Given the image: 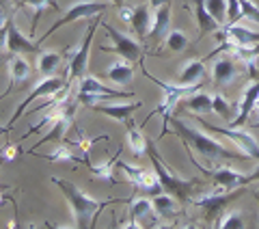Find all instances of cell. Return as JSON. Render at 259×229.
Instances as JSON below:
<instances>
[{
  "label": "cell",
  "instance_id": "f1b7e54d",
  "mask_svg": "<svg viewBox=\"0 0 259 229\" xmlns=\"http://www.w3.org/2000/svg\"><path fill=\"white\" fill-rule=\"evenodd\" d=\"M9 71H11L13 83H22V80H26V78L30 76V65H28V61L24 59L22 54H15L13 59H11Z\"/></svg>",
  "mask_w": 259,
  "mask_h": 229
},
{
  "label": "cell",
  "instance_id": "ac0fdd59",
  "mask_svg": "<svg viewBox=\"0 0 259 229\" xmlns=\"http://www.w3.org/2000/svg\"><path fill=\"white\" fill-rule=\"evenodd\" d=\"M168 30H171V5H162L160 9H156L153 13V20H151V28H149V37L153 42H162Z\"/></svg>",
  "mask_w": 259,
  "mask_h": 229
},
{
  "label": "cell",
  "instance_id": "8fae6325",
  "mask_svg": "<svg viewBox=\"0 0 259 229\" xmlns=\"http://www.w3.org/2000/svg\"><path fill=\"white\" fill-rule=\"evenodd\" d=\"M104 28H106L108 37L112 39V50H115L121 59H125L127 63H134V61L141 59L143 48H141V44L136 42V39H132L130 35H123V32H119L117 28H112L110 24H104Z\"/></svg>",
  "mask_w": 259,
  "mask_h": 229
},
{
  "label": "cell",
  "instance_id": "ab89813d",
  "mask_svg": "<svg viewBox=\"0 0 259 229\" xmlns=\"http://www.w3.org/2000/svg\"><path fill=\"white\" fill-rule=\"evenodd\" d=\"M166 3H168V0H149V7H151L153 11H156V9H160V7L166 5Z\"/></svg>",
  "mask_w": 259,
  "mask_h": 229
},
{
  "label": "cell",
  "instance_id": "60d3db41",
  "mask_svg": "<svg viewBox=\"0 0 259 229\" xmlns=\"http://www.w3.org/2000/svg\"><path fill=\"white\" fill-rule=\"evenodd\" d=\"M246 177H248V182H259V167L253 171V173H248Z\"/></svg>",
  "mask_w": 259,
  "mask_h": 229
},
{
  "label": "cell",
  "instance_id": "4dcf8cb0",
  "mask_svg": "<svg viewBox=\"0 0 259 229\" xmlns=\"http://www.w3.org/2000/svg\"><path fill=\"white\" fill-rule=\"evenodd\" d=\"M212 112H216L223 121H227V126L233 121V108H231V104L227 102L223 95H218V93L212 95Z\"/></svg>",
  "mask_w": 259,
  "mask_h": 229
},
{
  "label": "cell",
  "instance_id": "7402d4cb",
  "mask_svg": "<svg viewBox=\"0 0 259 229\" xmlns=\"http://www.w3.org/2000/svg\"><path fill=\"white\" fill-rule=\"evenodd\" d=\"M151 203H153V210H156L158 214H160V218H173V216L180 214V206H177V199L173 197V195H168V193L156 195V197L151 199Z\"/></svg>",
  "mask_w": 259,
  "mask_h": 229
},
{
  "label": "cell",
  "instance_id": "5b68a950",
  "mask_svg": "<svg viewBox=\"0 0 259 229\" xmlns=\"http://www.w3.org/2000/svg\"><path fill=\"white\" fill-rule=\"evenodd\" d=\"M199 124L203 126L205 130H209V132H216V134H221V136H227L231 143H236L238 149H242V154H246L248 158L259 160V141L250 132H244V130L231 128V126L229 128H216V126L207 124V121L201 119V117H199Z\"/></svg>",
  "mask_w": 259,
  "mask_h": 229
},
{
  "label": "cell",
  "instance_id": "44dd1931",
  "mask_svg": "<svg viewBox=\"0 0 259 229\" xmlns=\"http://www.w3.org/2000/svg\"><path fill=\"white\" fill-rule=\"evenodd\" d=\"M194 15H197V22H199V28H201L199 39L209 35V32H216L218 28H223L205 9V0H194Z\"/></svg>",
  "mask_w": 259,
  "mask_h": 229
},
{
  "label": "cell",
  "instance_id": "52a82bcc",
  "mask_svg": "<svg viewBox=\"0 0 259 229\" xmlns=\"http://www.w3.org/2000/svg\"><path fill=\"white\" fill-rule=\"evenodd\" d=\"M151 7L149 5H136V7H119L117 13H119V18L127 22V24H132V28L136 32V37L141 39H147L149 35V28H151Z\"/></svg>",
  "mask_w": 259,
  "mask_h": 229
},
{
  "label": "cell",
  "instance_id": "83f0119b",
  "mask_svg": "<svg viewBox=\"0 0 259 229\" xmlns=\"http://www.w3.org/2000/svg\"><path fill=\"white\" fill-rule=\"evenodd\" d=\"M63 61V56L59 52H39V61H37V69L44 73V76H52V73L59 69V65Z\"/></svg>",
  "mask_w": 259,
  "mask_h": 229
},
{
  "label": "cell",
  "instance_id": "1f68e13d",
  "mask_svg": "<svg viewBox=\"0 0 259 229\" xmlns=\"http://www.w3.org/2000/svg\"><path fill=\"white\" fill-rule=\"evenodd\" d=\"M205 9L221 26L227 24V0H205Z\"/></svg>",
  "mask_w": 259,
  "mask_h": 229
},
{
  "label": "cell",
  "instance_id": "d590c367",
  "mask_svg": "<svg viewBox=\"0 0 259 229\" xmlns=\"http://www.w3.org/2000/svg\"><path fill=\"white\" fill-rule=\"evenodd\" d=\"M240 9H242V18H246L259 26V5L257 3H253V0H240Z\"/></svg>",
  "mask_w": 259,
  "mask_h": 229
},
{
  "label": "cell",
  "instance_id": "603a6c76",
  "mask_svg": "<svg viewBox=\"0 0 259 229\" xmlns=\"http://www.w3.org/2000/svg\"><path fill=\"white\" fill-rule=\"evenodd\" d=\"M229 201V193H207V195H201V197L194 199V206H199V208H205L207 212V218H212V214L218 210V208H223L225 203Z\"/></svg>",
  "mask_w": 259,
  "mask_h": 229
},
{
  "label": "cell",
  "instance_id": "484cf974",
  "mask_svg": "<svg viewBox=\"0 0 259 229\" xmlns=\"http://www.w3.org/2000/svg\"><path fill=\"white\" fill-rule=\"evenodd\" d=\"M44 158L50 160V162H84V165H91V162H89L84 156H80V154L71 151L67 145H59L52 154H46Z\"/></svg>",
  "mask_w": 259,
  "mask_h": 229
},
{
  "label": "cell",
  "instance_id": "7a4b0ae2",
  "mask_svg": "<svg viewBox=\"0 0 259 229\" xmlns=\"http://www.w3.org/2000/svg\"><path fill=\"white\" fill-rule=\"evenodd\" d=\"M171 126H173V132L177 136H182L184 141L203 158H209V160H216V158H248L246 154H238V151L227 149V147L223 143H218L216 138L205 136L203 132L190 128L188 124H184V121H180V119H171Z\"/></svg>",
  "mask_w": 259,
  "mask_h": 229
},
{
  "label": "cell",
  "instance_id": "e0dca14e",
  "mask_svg": "<svg viewBox=\"0 0 259 229\" xmlns=\"http://www.w3.org/2000/svg\"><path fill=\"white\" fill-rule=\"evenodd\" d=\"M238 65L240 63H238L236 56H223V59H216L214 69H212L214 83L216 85H229L231 80H236V76L240 73Z\"/></svg>",
  "mask_w": 259,
  "mask_h": 229
},
{
  "label": "cell",
  "instance_id": "d6a6232c",
  "mask_svg": "<svg viewBox=\"0 0 259 229\" xmlns=\"http://www.w3.org/2000/svg\"><path fill=\"white\" fill-rule=\"evenodd\" d=\"M186 46H188V35L182 30H168L166 35V48L171 52H182L186 50Z\"/></svg>",
  "mask_w": 259,
  "mask_h": 229
},
{
  "label": "cell",
  "instance_id": "ee69618b",
  "mask_svg": "<svg viewBox=\"0 0 259 229\" xmlns=\"http://www.w3.org/2000/svg\"><path fill=\"white\" fill-rule=\"evenodd\" d=\"M257 106H259V100H257Z\"/></svg>",
  "mask_w": 259,
  "mask_h": 229
},
{
  "label": "cell",
  "instance_id": "30bf717a",
  "mask_svg": "<svg viewBox=\"0 0 259 229\" xmlns=\"http://www.w3.org/2000/svg\"><path fill=\"white\" fill-rule=\"evenodd\" d=\"M119 169L127 175L130 182L136 184V186L141 188V190H145L147 195H151V197H156V195L162 193V184H160V179H158V175H156V171H153V173H149L147 169L136 167V165H127V162H119Z\"/></svg>",
  "mask_w": 259,
  "mask_h": 229
},
{
  "label": "cell",
  "instance_id": "d6986e66",
  "mask_svg": "<svg viewBox=\"0 0 259 229\" xmlns=\"http://www.w3.org/2000/svg\"><path fill=\"white\" fill-rule=\"evenodd\" d=\"M78 93H89V95H110V97H132V93H123V91H115L97 80L93 76H82L80 78V87H78Z\"/></svg>",
  "mask_w": 259,
  "mask_h": 229
},
{
  "label": "cell",
  "instance_id": "ba28073f",
  "mask_svg": "<svg viewBox=\"0 0 259 229\" xmlns=\"http://www.w3.org/2000/svg\"><path fill=\"white\" fill-rule=\"evenodd\" d=\"M95 28H97V20L91 22L87 26V35L82 39L76 50H74V56L69 59V73H67V83L71 85L74 80H80L84 76L87 71V63H89V52H91V42H93V35H95Z\"/></svg>",
  "mask_w": 259,
  "mask_h": 229
},
{
  "label": "cell",
  "instance_id": "74e56055",
  "mask_svg": "<svg viewBox=\"0 0 259 229\" xmlns=\"http://www.w3.org/2000/svg\"><path fill=\"white\" fill-rule=\"evenodd\" d=\"M95 141H97V138L87 136V134H82V130H78V136H76V138H74V141H71V143H74V145L78 147V149H80V151H82L84 156H87V154H89V147H91Z\"/></svg>",
  "mask_w": 259,
  "mask_h": 229
},
{
  "label": "cell",
  "instance_id": "4fadbf2b",
  "mask_svg": "<svg viewBox=\"0 0 259 229\" xmlns=\"http://www.w3.org/2000/svg\"><path fill=\"white\" fill-rule=\"evenodd\" d=\"M160 214L153 210V203L151 199L143 197V199H136L130 208V223H121V227H143V225H158Z\"/></svg>",
  "mask_w": 259,
  "mask_h": 229
},
{
  "label": "cell",
  "instance_id": "7c38bea8",
  "mask_svg": "<svg viewBox=\"0 0 259 229\" xmlns=\"http://www.w3.org/2000/svg\"><path fill=\"white\" fill-rule=\"evenodd\" d=\"M221 37L225 39V46L242 48V46H257L259 44V30L244 26V24H225L221 30Z\"/></svg>",
  "mask_w": 259,
  "mask_h": 229
},
{
  "label": "cell",
  "instance_id": "4316f807",
  "mask_svg": "<svg viewBox=\"0 0 259 229\" xmlns=\"http://www.w3.org/2000/svg\"><path fill=\"white\" fill-rule=\"evenodd\" d=\"M127 145L134 156H143V154L147 151V138H145V134L134 124L127 126Z\"/></svg>",
  "mask_w": 259,
  "mask_h": 229
},
{
  "label": "cell",
  "instance_id": "7bdbcfd3",
  "mask_svg": "<svg viewBox=\"0 0 259 229\" xmlns=\"http://www.w3.org/2000/svg\"><path fill=\"white\" fill-rule=\"evenodd\" d=\"M253 3H257V5H259V0H253Z\"/></svg>",
  "mask_w": 259,
  "mask_h": 229
},
{
  "label": "cell",
  "instance_id": "ffe728a7",
  "mask_svg": "<svg viewBox=\"0 0 259 229\" xmlns=\"http://www.w3.org/2000/svg\"><path fill=\"white\" fill-rule=\"evenodd\" d=\"M205 76V65L203 61L199 59H192L184 65V69L180 71V76H177V85L180 87H192V85H199L201 80Z\"/></svg>",
  "mask_w": 259,
  "mask_h": 229
},
{
  "label": "cell",
  "instance_id": "836d02e7",
  "mask_svg": "<svg viewBox=\"0 0 259 229\" xmlns=\"http://www.w3.org/2000/svg\"><path fill=\"white\" fill-rule=\"evenodd\" d=\"M218 227L221 229H242V227H246V223H244V216H242L240 210H231V212H227V214H223Z\"/></svg>",
  "mask_w": 259,
  "mask_h": 229
},
{
  "label": "cell",
  "instance_id": "cb8c5ba5",
  "mask_svg": "<svg viewBox=\"0 0 259 229\" xmlns=\"http://www.w3.org/2000/svg\"><path fill=\"white\" fill-rule=\"evenodd\" d=\"M106 76L108 80H112L115 85H127L130 80L134 78V67H132V63H125V61H115L108 67L106 71Z\"/></svg>",
  "mask_w": 259,
  "mask_h": 229
},
{
  "label": "cell",
  "instance_id": "6da1fadb",
  "mask_svg": "<svg viewBox=\"0 0 259 229\" xmlns=\"http://www.w3.org/2000/svg\"><path fill=\"white\" fill-rule=\"evenodd\" d=\"M52 182L59 186V190L65 195L67 199L71 212H74V218H76V227L80 229H89L93 227L97 214L102 212V208H106L110 201H97L93 197H89L84 190H80L76 184L67 182V179H61V177H52Z\"/></svg>",
  "mask_w": 259,
  "mask_h": 229
},
{
  "label": "cell",
  "instance_id": "f35d334b",
  "mask_svg": "<svg viewBox=\"0 0 259 229\" xmlns=\"http://www.w3.org/2000/svg\"><path fill=\"white\" fill-rule=\"evenodd\" d=\"M18 145H5L3 149H0V162H7V160H13L18 156Z\"/></svg>",
  "mask_w": 259,
  "mask_h": 229
},
{
  "label": "cell",
  "instance_id": "9c48e42d",
  "mask_svg": "<svg viewBox=\"0 0 259 229\" xmlns=\"http://www.w3.org/2000/svg\"><path fill=\"white\" fill-rule=\"evenodd\" d=\"M5 48L11 54H39L41 48L39 42H32L26 35H22L20 28L15 26L13 18H7V30H5Z\"/></svg>",
  "mask_w": 259,
  "mask_h": 229
},
{
  "label": "cell",
  "instance_id": "3957f363",
  "mask_svg": "<svg viewBox=\"0 0 259 229\" xmlns=\"http://www.w3.org/2000/svg\"><path fill=\"white\" fill-rule=\"evenodd\" d=\"M147 154H149V158H151L153 171H156V175H158L160 184H162V190L168 193V195H173V197L177 201H182V203L188 201L192 190L197 188V184H201L199 179H184V177L173 175L171 171H168L166 162L158 156V151H156V147H153L151 141H147Z\"/></svg>",
  "mask_w": 259,
  "mask_h": 229
},
{
  "label": "cell",
  "instance_id": "b9f144b4",
  "mask_svg": "<svg viewBox=\"0 0 259 229\" xmlns=\"http://www.w3.org/2000/svg\"><path fill=\"white\" fill-rule=\"evenodd\" d=\"M110 5H112V7H117V9H119V7H123V5H125V0H110Z\"/></svg>",
  "mask_w": 259,
  "mask_h": 229
},
{
  "label": "cell",
  "instance_id": "d4e9b609",
  "mask_svg": "<svg viewBox=\"0 0 259 229\" xmlns=\"http://www.w3.org/2000/svg\"><path fill=\"white\" fill-rule=\"evenodd\" d=\"M184 106H186L188 110H192V112H199V114L212 112V95L203 93V91H194V93H190V95H186Z\"/></svg>",
  "mask_w": 259,
  "mask_h": 229
},
{
  "label": "cell",
  "instance_id": "277c9868",
  "mask_svg": "<svg viewBox=\"0 0 259 229\" xmlns=\"http://www.w3.org/2000/svg\"><path fill=\"white\" fill-rule=\"evenodd\" d=\"M106 9H108V5H106V3H95V0H80V3H74L67 11H65V15H63L59 22H54V24H52V28H50V30L44 32V37L39 39V44H41L46 37H50L54 30H59V28H63V26H67V24H74V22H78V20L95 18V15L104 13Z\"/></svg>",
  "mask_w": 259,
  "mask_h": 229
},
{
  "label": "cell",
  "instance_id": "9a60e30c",
  "mask_svg": "<svg viewBox=\"0 0 259 229\" xmlns=\"http://www.w3.org/2000/svg\"><path fill=\"white\" fill-rule=\"evenodd\" d=\"M257 100H259V80L257 83H250L246 89H244V93H242L240 97V110H238V117H233L231 121V128H242L248 121L250 117V112H253L257 108Z\"/></svg>",
  "mask_w": 259,
  "mask_h": 229
},
{
  "label": "cell",
  "instance_id": "5bb4252c",
  "mask_svg": "<svg viewBox=\"0 0 259 229\" xmlns=\"http://www.w3.org/2000/svg\"><path fill=\"white\" fill-rule=\"evenodd\" d=\"M209 175H212V182H214V193H221V195L231 193V190H236V188L248 184V177L244 173L233 171L229 167H221V169L212 171Z\"/></svg>",
  "mask_w": 259,
  "mask_h": 229
},
{
  "label": "cell",
  "instance_id": "8d00e7d4",
  "mask_svg": "<svg viewBox=\"0 0 259 229\" xmlns=\"http://www.w3.org/2000/svg\"><path fill=\"white\" fill-rule=\"evenodd\" d=\"M242 18L240 0H227V24H233Z\"/></svg>",
  "mask_w": 259,
  "mask_h": 229
},
{
  "label": "cell",
  "instance_id": "e575fe53",
  "mask_svg": "<svg viewBox=\"0 0 259 229\" xmlns=\"http://www.w3.org/2000/svg\"><path fill=\"white\" fill-rule=\"evenodd\" d=\"M20 5H22V7H32V9L37 11V15H35V22H32V26H35V24H37V20H39V13H41L44 9H48V7H50V9H56V11H59V7H56L54 0H20Z\"/></svg>",
  "mask_w": 259,
  "mask_h": 229
},
{
  "label": "cell",
  "instance_id": "8992f818",
  "mask_svg": "<svg viewBox=\"0 0 259 229\" xmlns=\"http://www.w3.org/2000/svg\"><path fill=\"white\" fill-rule=\"evenodd\" d=\"M67 85V78H63V76H48V78H44L41 83H39L32 91L28 93V97L24 100L18 108H15V112H13V117H11V121H9V126L7 128H0V130H9V128H13V124L18 121L22 114H24V110H26V106L30 104V102H35V100H39V97H48V95H56L61 91V89Z\"/></svg>",
  "mask_w": 259,
  "mask_h": 229
},
{
  "label": "cell",
  "instance_id": "2e32d148",
  "mask_svg": "<svg viewBox=\"0 0 259 229\" xmlns=\"http://www.w3.org/2000/svg\"><path fill=\"white\" fill-rule=\"evenodd\" d=\"M141 102H134V104H93L91 108L97 110V112H102V114H106V117H112V119H117V121H123L125 126L130 124H134L132 121V112L134 110H139L141 108Z\"/></svg>",
  "mask_w": 259,
  "mask_h": 229
},
{
  "label": "cell",
  "instance_id": "f546056e",
  "mask_svg": "<svg viewBox=\"0 0 259 229\" xmlns=\"http://www.w3.org/2000/svg\"><path fill=\"white\" fill-rule=\"evenodd\" d=\"M117 158H119V154H117L115 158H110L106 165H89V167H91V175H93L95 179H104V182L117 184L115 175H112V169H115V165H117Z\"/></svg>",
  "mask_w": 259,
  "mask_h": 229
}]
</instances>
